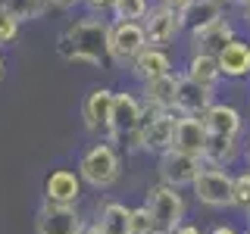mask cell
Here are the masks:
<instances>
[{
    "instance_id": "obj_33",
    "label": "cell",
    "mask_w": 250,
    "mask_h": 234,
    "mask_svg": "<svg viewBox=\"0 0 250 234\" xmlns=\"http://www.w3.org/2000/svg\"><path fill=\"white\" fill-rule=\"evenodd\" d=\"M50 6H57V10H75V6H82L84 0H47Z\"/></svg>"
},
{
    "instance_id": "obj_21",
    "label": "cell",
    "mask_w": 250,
    "mask_h": 234,
    "mask_svg": "<svg viewBox=\"0 0 250 234\" xmlns=\"http://www.w3.org/2000/svg\"><path fill=\"white\" fill-rule=\"evenodd\" d=\"M244 156V140L241 137H222V135H209L207 147H203V162L216 169H231L234 162H241Z\"/></svg>"
},
{
    "instance_id": "obj_3",
    "label": "cell",
    "mask_w": 250,
    "mask_h": 234,
    "mask_svg": "<svg viewBox=\"0 0 250 234\" xmlns=\"http://www.w3.org/2000/svg\"><path fill=\"white\" fill-rule=\"evenodd\" d=\"M144 206L150 209L156 228L166 231V234H172L182 222H188V200L178 187H169V184H160V181L150 184L144 194Z\"/></svg>"
},
{
    "instance_id": "obj_37",
    "label": "cell",
    "mask_w": 250,
    "mask_h": 234,
    "mask_svg": "<svg viewBox=\"0 0 250 234\" xmlns=\"http://www.w3.org/2000/svg\"><path fill=\"white\" fill-rule=\"evenodd\" d=\"M6 78V59H3V53H0V81Z\"/></svg>"
},
{
    "instance_id": "obj_14",
    "label": "cell",
    "mask_w": 250,
    "mask_h": 234,
    "mask_svg": "<svg viewBox=\"0 0 250 234\" xmlns=\"http://www.w3.org/2000/svg\"><path fill=\"white\" fill-rule=\"evenodd\" d=\"M234 38H238V28H234V22L225 16V19L213 22V25L188 35V53H209V57H216V53L229 41H234Z\"/></svg>"
},
{
    "instance_id": "obj_41",
    "label": "cell",
    "mask_w": 250,
    "mask_h": 234,
    "mask_svg": "<svg viewBox=\"0 0 250 234\" xmlns=\"http://www.w3.org/2000/svg\"><path fill=\"white\" fill-rule=\"evenodd\" d=\"M156 234H166V231H156Z\"/></svg>"
},
{
    "instance_id": "obj_12",
    "label": "cell",
    "mask_w": 250,
    "mask_h": 234,
    "mask_svg": "<svg viewBox=\"0 0 250 234\" xmlns=\"http://www.w3.org/2000/svg\"><path fill=\"white\" fill-rule=\"evenodd\" d=\"M84 194V184L75 169H53L44 178V203L50 206H78Z\"/></svg>"
},
{
    "instance_id": "obj_36",
    "label": "cell",
    "mask_w": 250,
    "mask_h": 234,
    "mask_svg": "<svg viewBox=\"0 0 250 234\" xmlns=\"http://www.w3.org/2000/svg\"><path fill=\"white\" fill-rule=\"evenodd\" d=\"M241 19H244V22H247V25H250V0H247V3H244V6H241Z\"/></svg>"
},
{
    "instance_id": "obj_15",
    "label": "cell",
    "mask_w": 250,
    "mask_h": 234,
    "mask_svg": "<svg viewBox=\"0 0 250 234\" xmlns=\"http://www.w3.org/2000/svg\"><path fill=\"white\" fill-rule=\"evenodd\" d=\"M178 72H182V69H178ZM213 103H216V91H207V88H200L197 81L178 75V94H175V113L178 116H194V119H200Z\"/></svg>"
},
{
    "instance_id": "obj_24",
    "label": "cell",
    "mask_w": 250,
    "mask_h": 234,
    "mask_svg": "<svg viewBox=\"0 0 250 234\" xmlns=\"http://www.w3.org/2000/svg\"><path fill=\"white\" fill-rule=\"evenodd\" d=\"M150 0H116L113 6V22H144V16L150 13Z\"/></svg>"
},
{
    "instance_id": "obj_4",
    "label": "cell",
    "mask_w": 250,
    "mask_h": 234,
    "mask_svg": "<svg viewBox=\"0 0 250 234\" xmlns=\"http://www.w3.org/2000/svg\"><path fill=\"white\" fill-rule=\"evenodd\" d=\"M191 194L207 209H234V172L203 166L197 181L191 184Z\"/></svg>"
},
{
    "instance_id": "obj_34",
    "label": "cell",
    "mask_w": 250,
    "mask_h": 234,
    "mask_svg": "<svg viewBox=\"0 0 250 234\" xmlns=\"http://www.w3.org/2000/svg\"><path fill=\"white\" fill-rule=\"evenodd\" d=\"M241 162H244V166L250 169V131L244 135V156H241Z\"/></svg>"
},
{
    "instance_id": "obj_2",
    "label": "cell",
    "mask_w": 250,
    "mask_h": 234,
    "mask_svg": "<svg viewBox=\"0 0 250 234\" xmlns=\"http://www.w3.org/2000/svg\"><path fill=\"white\" fill-rule=\"evenodd\" d=\"M75 172H78V178H82V184H88L91 191H109V187H116L119 178H122L119 147H116L113 140H106V137L94 140L91 147L82 150Z\"/></svg>"
},
{
    "instance_id": "obj_23",
    "label": "cell",
    "mask_w": 250,
    "mask_h": 234,
    "mask_svg": "<svg viewBox=\"0 0 250 234\" xmlns=\"http://www.w3.org/2000/svg\"><path fill=\"white\" fill-rule=\"evenodd\" d=\"M128 215H131V206H125L122 200H100L94 222L106 234H128Z\"/></svg>"
},
{
    "instance_id": "obj_25",
    "label": "cell",
    "mask_w": 250,
    "mask_h": 234,
    "mask_svg": "<svg viewBox=\"0 0 250 234\" xmlns=\"http://www.w3.org/2000/svg\"><path fill=\"white\" fill-rule=\"evenodd\" d=\"M47 0H6V13L13 16L16 22H31V19H41V16L47 13Z\"/></svg>"
},
{
    "instance_id": "obj_13",
    "label": "cell",
    "mask_w": 250,
    "mask_h": 234,
    "mask_svg": "<svg viewBox=\"0 0 250 234\" xmlns=\"http://www.w3.org/2000/svg\"><path fill=\"white\" fill-rule=\"evenodd\" d=\"M113 100L116 91L109 88H91L82 100V119L84 128L100 137H109V119H113Z\"/></svg>"
},
{
    "instance_id": "obj_28",
    "label": "cell",
    "mask_w": 250,
    "mask_h": 234,
    "mask_svg": "<svg viewBox=\"0 0 250 234\" xmlns=\"http://www.w3.org/2000/svg\"><path fill=\"white\" fill-rule=\"evenodd\" d=\"M16 35H19V22H16L6 10H0V47H3V44H13Z\"/></svg>"
},
{
    "instance_id": "obj_8",
    "label": "cell",
    "mask_w": 250,
    "mask_h": 234,
    "mask_svg": "<svg viewBox=\"0 0 250 234\" xmlns=\"http://www.w3.org/2000/svg\"><path fill=\"white\" fill-rule=\"evenodd\" d=\"M144 47H147V35H144L141 22H113L109 19V62L131 66Z\"/></svg>"
},
{
    "instance_id": "obj_5",
    "label": "cell",
    "mask_w": 250,
    "mask_h": 234,
    "mask_svg": "<svg viewBox=\"0 0 250 234\" xmlns=\"http://www.w3.org/2000/svg\"><path fill=\"white\" fill-rule=\"evenodd\" d=\"M175 122H178V113H153V109L144 106V119L138 125V135L131 140V147L144 150V153H153V156L172 150Z\"/></svg>"
},
{
    "instance_id": "obj_11",
    "label": "cell",
    "mask_w": 250,
    "mask_h": 234,
    "mask_svg": "<svg viewBox=\"0 0 250 234\" xmlns=\"http://www.w3.org/2000/svg\"><path fill=\"white\" fill-rule=\"evenodd\" d=\"M207 135H222V137H241L247 135V119L234 103H225V100H216L207 113L200 116Z\"/></svg>"
},
{
    "instance_id": "obj_29",
    "label": "cell",
    "mask_w": 250,
    "mask_h": 234,
    "mask_svg": "<svg viewBox=\"0 0 250 234\" xmlns=\"http://www.w3.org/2000/svg\"><path fill=\"white\" fill-rule=\"evenodd\" d=\"M84 10H88V16H113V6H116V0H84Z\"/></svg>"
},
{
    "instance_id": "obj_42",
    "label": "cell",
    "mask_w": 250,
    "mask_h": 234,
    "mask_svg": "<svg viewBox=\"0 0 250 234\" xmlns=\"http://www.w3.org/2000/svg\"><path fill=\"white\" fill-rule=\"evenodd\" d=\"M247 218H250V213H247Z\"/></svg>"
},
{
    "instance_id": "obj_27",
    "label": "cell",
    "mask_w": 250,
    "mask_h": 234,
    "mask_svg": "<svg viewBox=\"0 0 250 234\" xmlns=\"http://www.w3.org/2000/svg\"><path fill=\"white\" fill-rule=\"evenodd\" d=\"M234 209L250 213V169L234 172Z\"/></svg>"
},
{
    "instance_id": "obj_1",
    "label": "cell",
    "mask_w": 250,
    "mask_h": 234,
    "mask_svg": "<svg viewBox=\"0 0 250 234\" xmlns=\"http://www.w3.org/2000/svg\"><path fill=\"white\" fill-rule=\"evenodd\" d=\"M57 53L66 62H88V66H106L109 62V19L106 16H88L66 25L57 38Z\"/></svg>"
},
{
    "instance_id": "obj_6",
    "label": "cell",
    "mask_w": 250,
    "mask_h": 234,
    "mask_svg": "<svg viewBox=\"0 0 250 234\" xmlns=\"http://www.w3.org/2000/svg\"><path fill=\"white\" fill-rule=\"evenodd\" d=\"M144 119V103H141V94L135 91H116L113 100V119H109V137L113 144H131L138 135V125Z\"/></svg>"
},
{
    "instance_id": "obj_26",
    "label": "cell",
    "mask_w": 250,
    "mask_h": 234,
    "mask_svg": "<svg viewBox=\"0 0 250 234\" xmlns=\"http://www.w3.org/2000/svg\"><path fill=\"white\" fill-rule=\"evenodd\" d=\"M156 228L150 209L141 203V206H131V215H128V234H156Z\"/></svg>"
},
{
    "instance_id": "obj_22",
    "label": "cell",
    "mask_w": 250,
    "mask_h": 234,
    "mask_svg": "<svg viewBox=\"0 0 250 234\" xmlns=\"http://www.w3.org/2000/svg\"><path fill=\"white\" fill-rule=\"evenodd\" d=\"M182 75L191 78V81H197L200 88H207V91H219V84H222L219 62H216V57H209V53H188V62H185Z\"/></svg>"
},
{
    "instance_id": "obj_38",
    "label": "cell",
    "mask_w": 250,
    "mask_h": 234,
    "mask_svg": "<svg viewBox=\"0 0 250 234\" xmlns=\"http://www.w3.org/2000/svg\"><path fill=\"white\" fill-rule=\"evenodd\" d=\"M222 3H225V6H244L247 0H222Z\"/></svg>"
},
{
    "instance_id": "obj_16",
    "label": "cell",
    "mask_w": 250,
    "mask_h": 234,
    "mask_svg": "<svg viewBox=\"0 0 250 234\" xmlns=\"http://www.w3.org/2000/svg\"><path fill=\"white\" fill-rule=\"evenodd\" d=\"M128 72L138 78L141 84H147V81H156V78H163V75H172V72H178L175 69V62H172L169 57V50H156V47H144V50L135 57V62L128 66Z\"/></svg>"
},
{
    "instance_id": "obj_31",
    "label": "cell",
    "mask_w": 250,
    "mask_h": 234,
    "mask_svg": "<svg viewBox=\"0 0 250 234\" xmlns=\"http://www.w3.org/2000/svg\"><path fill=\"white\" fill-rule=\"evenodd\" d=\"M207 234H241L238 228H234L231 222H216V225H209Z\"/></svg>"
},
{
    "instance_id": "obj_19",
    "label": "cell",
    "mask_w": 250,
    "mask_h": 234,
    "mask_svg": "<svg viewBox=\"0 0 250 234\" xmlns=\"http://www.w3.org/2000/svg\"><path fill=\"white\" fill-rule=\"evenodd\" d=\"M207 128H203L200 119L194 116H178L175 122V137H172V150L178 153H191V156H200L203 159V147H207Z\"/></svg>"
},
{
    "instance_id": "obj_7",
    "label": "cell",
    "mask_w": 250,
    "mask_h": 234,
    "mask_svg": "<svg viewBox=\"0 0 250 234\" xmlns=\"http://www.w3.org/2000/svg\"><path fill=\"white\" fill-rule=\"evenodd\" d=\"M207 162L200 156H191V153H178V150H166L156 156V175H160V184H169V187H191L197 181V175L203 172Z\"/></svg>"
},
{
    "instance_id": "obj_32",
    "label": "cell",
    "mask_w": 250,
    "mask_h": 234,
    "mask_svg": "<svg viewBox=\"0 0 250 234\" xmlns=\"http://www.w3.org/2000/svg\"><path fill=\"white\" fill-rule=\"evenodd\" d=\"M153 6H163V10H175V13H182L185 6H188V0H153Z\"/></svg>"
},
{
    "instance_id": "obj_9",
    "label": "cell",
    "mask_w": 250,
    "mask_h": 234,
    "mask_svg": "<svg viewBox=\"0 0 250 234\" xmlns=\"http://www.w3.org/2000/svg\"><path fill=\"white\" fill-rule=\"evenodd\" d=\"M88 218L78 206H50L41 203L35 213V234H84Z\"/></svg>"
},
{
    "instance_id": "obj_18",
    "label": "cell",
    "mask_w": 250,
    "mask_h": 234,
    "mask_svg": "<svg viewBox=\"0 0 250 234\" xmlns=\"http://www.w3.org/2000/svg\"><path fill=\"white\" fill-rule=\"evenodd\" d=\"M219 72L222 78H231V81H241V78H250V41L244 38H234L216 53Z\"/></svg>"
},
{
    "instance_id": "obj_35",
    "label": "cell",
    "mask_w": 250,
    "mask_h": 234,
    "mask_svg": "<svg viewBox=\"0 0 250 234\" xmlns=\"http://www.w3.org/2000/svg\"><path fill=\"white\" fill-rule=\"evenodd\" d=\"M84 234H106V231L100 228L97 222H88V225H84Z\"/></svg>"
},
{
    "instance_id": "obj_10",
    "label": "cell",
    "mask_w": 250,
    "mask_h": 234,
    "mask_svg": "<svg viewBox=\"0 0 250 234\" xmlns=\"http://www.w3.org/2000/svg\"><path fill=\"white\" fill-rule=\"evenodd\" d=\"M144 35H147V47H156V50H169L175 47V41L185 35L182 16L175 10H163V6H150V13L144 16Z\"/></svg>"
},
{
    "instance_id": "obj_30",
    "label": "cell",
    "mask_w": 250,
    "mask_h": 234,
    "mask_svg": "<svg viewBox=\"0 0 250 234\" xmlns=\"http://www.w3.org/2000/svg\"><path fill=\"white\" fill-rule=\"evenodd\" d=\"M172 234H207V228H200L197 222H191V218H188V222H182Z\"/></svg>"
},
{
    "instance_id": "obj_17",
    "label": "cell",
    "mask_w": 250,
    "mask_h": 234,
    "mask_svg": "<svg viewBox=\"0 0 250 234\" xmlns=\"http://www.w3.org/2000/svg\"><path fill=\"white\" fill-rule=\"evenodd\" d=\"M178 75L182 72H172V75H163L156 81H147L141 84V103L153 113H175V94H178Z\"/></svg>"
},
{
    "instance_id": "obj_20",
    "label": "cell",
    "mask_w": 250,
    "mask_h": 234,
    "mask_svg": "<svg viewBox=\"0 0 250 234\" xmlns=\"http://www.w3.org/2000/svg\"><path fill=\"white\" fill-rule=\"evenodd\" d=\"M178 16H182L185 35H194V31L213 25V22H219V19H225V3L222 0H188V6Z\"/></svg>"
},
{
    "instance_id": "obj_40",
    "label": "cell",
    "mask_w": 250,
    "mask_h": 234,
    "mask_svg": "<svg viewBox=\"0 0 250 234\" xmlns=\"http://www.w3.org/2000/svg\"><path fill=\"white\" fill-rule=\"evenodd\" d=\"M241 234H250V228H247V231H241Z\"/></svg>"
},
{
    "instance_id": "obj_39",
    "label": "cell",
    "mask_w": 250,
    "mask_h": 234,
    "mask_svg": "<svg viewBox=\"0 0 250 234\" xmlns=\"http://www.w3.org/2000/svg\"><path fill=\"white\" fill-rule=\"evenodd\" d=\"M0 10H6V0H0Z\"/></svg>"
}]
</instances>
